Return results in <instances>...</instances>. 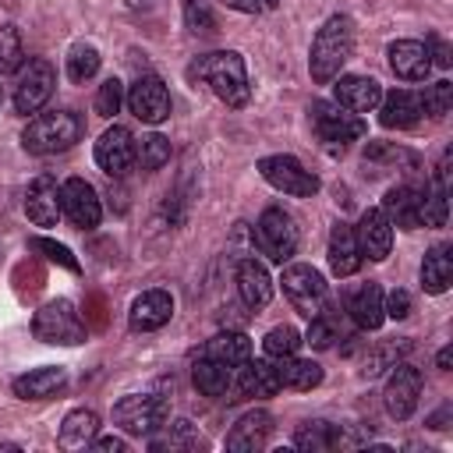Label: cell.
Returning a JSON list of instances; mask_svg holds the SVG:
<instances>
[{"mask_svg": "<svg viewBox=\"0 0 453 453\" xmlns=\"http://www.w3.org/2000/svg\"><path fill=\"white\" fill-rule=\"evenodd\" d=\"M188 78H191V81H205V85L212 88V96L223 99L226 106H234V110L248 106V99H251V85H248L244 60H241V53H234V50H216V53L195 57L191 67H188Z\"/></svg>", "mask_w": 453, "mask_h": 453, "instance_id": "cell-1", "label": "cell"}, {"mask_svg": "<svg viewBox=\"0 0 453 453\" xmlns=\"http://www.w3.org/2000/svg\"><path fill=\"white\" fill-rule=\"evenodd\" d=\"M350 53H354V21L347 14L326 18L322 28L311 39V50H308L311 81L315 85H329L340 74V67L350 60Z\"/></svg>", "mask_w": 453, "mask_h": 453, "instance_id": "cell-2", "label": "cell"}, {"mask_svg": "<svg viewBox=\"0 0 453 453\" xmlns=\"http://www.w3.org/2000/svg\"><path fill=\"white\" fill-rule=\"evenodd\" d=\"M78 138H81V117L71 110L35 113L21 131V145L32 156H57V152L71 149Z\"/></svg>", "mask_w": 453, "mask_h": 453, "instance_id": "cell-3", "label": "cell"}, {"mask_svg": "<svg viewBox=\"0 0 453 453\" xmlns=\"http://www.w3.org/2000/svg\"><path fill=\"white\" fill-rule=\"evenodd\" d=\"M32 333L35 340L42 343H60V347H74V343H85V322L78 315V308L67 301V297H57V301H46L35 315H32Z\"/></svg>", "mask_w": 453, "mask_h": 453, "instance_id": "cell-4", "label": "cell"}, {"mask_svg": "<svg viewBox=\"0 0 453 453\" xmlns=\"http://www.w3.org/2000/svg\"><path fill=\"white\" fill-rule=\"evenodd\" d=\"M166 414H170L166 400L152 396V393H131L113 403V425L124 428L127 435H156V428H163Z\"/></svg>", "mask_w": 453, "mask_h": 453, "instance_id": "cell-5", "label": "cell"}, {"mask_svg": "<svg viewBox=\"0 0 453 453\" xmlns=\"http://www.w3.org/2000/svg\"><path fill=\"white\" fill-rule=\"evenodd\" d=\"M258 173H262L265 184H273L283 195H294V198L319 195V177L311 170H304V163L294 159V156H283V152L280 156H262L258 159Z\"/></svg>", "mask_w": 453, "mask_h": 453, "instance_id": "cell-6", "label": "cell"}, {"mask_svg": "<svg viewBox=\"0 0 453 453\" xmlns=\"http://www.w3.org/2000/svg\"><path fill=\"white\" fill-rule=\"evenodd\" d=\"M311 127L329 149H347L350 142L365 138V120L340 103H311Z\"/></svg>", "mask_w": 453, "mask_h": 453, "instance_id": "cell-7", "label": "cell"}, {"mask_svg": "<svg viewBox=\"0 0 453 453\" xmlns=\"http://www.w3.org/2000/svg\"><path fill=\"white\" fill-rule=\"evenodd\" d=\"M280 283H283V294H287V301H290V308H294L297 315L311 319V315L322 311L326 280H322L319 269H311V265H304V262H294V265L283 269Z\"/></svg>", "mask_w": 453, "mask_h": 453, "instance_id": "cell-8", "label": "cell"}, {"mask_svg": "<svg viewBox=\"0 0 453 453\" xmlns=\"http://www.w3.org/2000/svg\"><path fill=\"white\" fill-rule=\"evenodd\" d=\"M53 85H57V71L46 57H32L28 64H21V74H18V85H14V110L18 113H39L42 103L53 96Z\"/></svg>", "mask_w": 453, "mask_h": 453, "instance_id": "cell-9", "label": "cell"}, {"mask_svg": "<svg viewBox=\"0 0 453 453\" xmlns=\"http://www.w3.org/2000/svg\"><path fill=\"white\" fill-rule=\"evenodd\" d=\"M255 241H258V251L269 258V262H287L294 251H297V226L294 219L283 212V209H265L255 223Z\"/></svg>", "mask_w": 453, "mask_h": 453, "instance_id": "cell-10", "label": "cell"}, {"mask_svg": "<svg viewBox=\"0 0 453 453\" xmlns=\"http://www.w3.org/2000/svg\"><path fill=\"white\" fill-rule=\"evenodd\" d=\"M60 209H64V216H67L78 230H96L99 219H103L99 195H96V188H92L85 177H67V180L60 184Z\"/></svg>", "mask_w": 453, "mask_h": 453, "instance_id": "cell-11", "label": "cell"}, {"mask_svg": "<svg viewBox=\"0 0 453 453\" xmlns=\"http://www.w3.org/2000/svg\"><path fill=\"white\" fill-rule=\"evenodd\" d=\"M418 396H421V372L414 365H407V361H396L389 379H386V389H382L389 418L407 421L414 414V407H418Z\"/></svg>", "mask_w": 453, "mask_h": 453, "instance_id": "cell-12", "label": "cell"}, {"mask_svg": "<svg viewBox=\"0 0 453 453\" xmlns=\"http://www.w3.org/2000/svg\"><path fill=\"white\" fill-rule=\"evenodd\" d=\"M124 99H127V110H131L142 124H163V120L170 117V88H166V81L156 78V74H142V78L131 85V92H127Z\"/></svg>", "mask_w": 453, "mask_h": 453, "instance_id": "cell-13", "label": "cell"}, {"mask_svg": "<svg viewBox=\"0 0 453 453\" xmlns=\"http://www.w3.org/2000/svg\"><path fill=\"white\" fill-rule=\"evenodd\" d=\"M96 163L106 177H124L134 163V134L124 124H113L96 142Z\"/></svg>", "mask_w": 453, "mask_h": 453, "instance_id": "cell-14", "label": "cell"}, {"mask_svg": "<svg viewBox=\"0 0 453 453\" xmlns=\"http://www.w3.org/2000/svg\"><path fill=\"white\" fill-rule=\"evenodd\" d=\"M354 237H357L361 258L382 262V258L393 251V223L386 219L382 209H365V212H361V223L354 226Z\"/></svg>", "mask_w": 453, "mask_h": 453, "instance_id": "cell-15", "label": "cell"}, {"mask_svg": "<svg viewBox=\"0 0 453 453\" xmlns=\"http://www.w3.org/2000/svg\"><path fill=\"white\" fill-rule=\"evenodd\" d=\"M333 81H336L333 85L336 103L343 110H350V113H372L379 106V99H382V85L375 78H368V74H336Z\"/></svg>", "mask_w": 453, "mask_h": 453, "instance_id": "cell-16", "label": "cell"}, {"mask_svg": "<svg viewBox=\"0 0 453 453\" xmlns=\"http://www.w3.org/2000/svg\"><path fill=\"white\" fill-rule=\"evenodd\" d=\"M60 212V184L50 173H39L25 191V216L35 226H57Z\"/></svg>", "mask_w": 453, "mask_h": 453, "instance_id": "cell-17", "label": "cell"}, {"mask_svg": "<svg viewBox=\"0 0 453 453\" xmlns=\"http://www.w3.org/2000/svg\"><path fill=\"white\" fill-rule=\"evenodd\" d=\"M173 315V297L166 290H145L131 301V311H127V326L134 333H152V329H163Z\"/></svg>", "mask_w": 453, "mask_h": 453, "instance_id": "cell-18", "label": "cell"}, {"mask_svg": "<svg viewBox=\"0 0 453 453\" xmlns=\"http://www.w3.org/2000/svg\"><path fill=\"white\" fill-rule=\"evenodd\" d=\"M283 386H280V379H276V368L269 365V361H244V365H237V372H234V389H230V396L226 400H241V396H276Z\"/></svg>", "mask_w": 453, "mask_h": 453, "instance_id": "cell-19", "label": "cell"}, {"mask_svg": "<svg viewBox=\"0 0 453 453\" xmlns=\"http://www.w3.org/2000/svg\"><path fill=\"white\" fill-rule=\"evenodd\" d=\"M386 57H389L393 74H396V78H403V81H425V78H428V71H432L428 46H425V42H418V39H396V42H389Z\"/></svg>", "mask_w": 453, "mask_h": 453, "instance_id": "cell-20", "label": "cell"}, {"mask_svg": "<svg viewBox=\"0 0 453 453\" xmlns=\"http://www.w3.org/2000/svg\"><path fill=\"white\" fill-rule=\"evenodd\" d=\"M379 209L386 212V219H389L393 226H400V230H418V226H421V188H414V184H396V188L386 191V198H382Z\"/></svg>", "mask_w": 453, "mask_h": 453, "instance_id": "cell-21", "label": "cell"}, {"mask_svg": "<svg viewBox=\"0 0 453 453\" xmlns=\"http://www.w3.org/2000/svg\"><path fill=\"white\" fill-rule=\"evenodd\" d=\"M269 432H273L269 411H248L226 432V449H234V453H258L269 442Z\"/></svg>", "mask_w": 453, "mask_h": 453, "instance_id": "cell-22", "label": "cell"}, {"mask_svg": "<svg viewBox=\"0 0 453 453\" xmlns=\"http://www.w3.org/2000/svg\"><path fill=\"white\" fill-rule=\"evenodd\" d=\"M237 294L251 311L265 308L273 301V276L258 258H241L237 262Z\"/></svg>", "mask_w": 453, "mask_h": 453, "instance_id": "cell-23", "label": "cell"}, {"mask_svg": "<svg viewBox=\"0 0 453 453\" xmlns=\"http://www.w3.org/2000/svg\"><path fill=\"white\" fill-rule=\"evenodd\" d=\"M234 372H237V368H230V365H223V361L202 354V357L191 365V382H195V389H198L202 396L226 400L230 389H234Z\"/></svg>", "mask_w": 453, "mask_h": 453, "instance_id": "cell-24", "label": "cell"}, {"mask_svg": "<svg viewBox=\"0 0 453 453\" xmlns=\"http://www.w3.org/2000/svg\"><path fill=\"white\" fill-rule=\"evenodd\" d=\"M421 96L411 92V88H393L389 96L379 99V124L382 127H414L418 117H421Z\"/></svg>", "mask_w": 453, "mask_h": 453, "instance_id": "cell-25", "label": "cell"}, {"mask_svg": "<svg viewBox=\"0 0 453 453\" xmlns=\"http://www.w3.org/2000/svg\"><path fill=\"white\" fill-rule=\"evenodd\" d=\"M64 382H67L64 368H57V365H42V368H32V372L18 375V379L11 382V389H14V396H21V400H46V396L60 393Z\"/></svg>", "mask_w": 453, "mask_h": 453, "instance_id": "cell-26", "label": "cell"}, {"mask_svg": "<svg viewBox=\"0 0 453 453\" xmlns=\"http://www.w3.org/2000/svg\"><path fill=\"white\" fill-rule=\"evenodd\" d=\"M329 269H333V276H354L361 269L357 237H354V226H347V223H336L329 234Z\"/></svg>", "mask_w": 453, "mask_h": 453, "instance_id": "cell-27", "label": "cell"}, {"mask_svg": "<svg viewBox=\"0 0 453 453\" xmlns=\"http://www.w3.org/2000/svg\"><path fill=\"white\" fill-rule=\"evenodd\" d=\"M99 432V414L88 411V407H78L71 411L64 421H60V432H57V446L60 449H85Z\"/></svg>", "mask_w": 453, "mask_h": 453, "instance_id": "cell-28", "label": "cell"}, {"mask_svg": "<svg viewBox=\"0 0 453 453\" xmlns=\"http://www.w3.org/2000/svg\"><path fill=\"white\" fill-rule=\"evenodd\" d=\"M347 311L361 329H379L386 311H382V287L379 283H361L350 297H347Z\"/></svg>", "mask_w": 453, "mask_h": 453, "instance_id": "cell-29", "label": "cell"}, {"mask_svg": "<svg viewBox=\"0 0 453 453\" xmlns=\"http://www.w3.org/2000/svg\"><path fill=\"white\" fill-rule=\"evenodd\" d=\"M276 379L280 386L287 389H315L322 382V365H315L311 357H297V354H287V357H276Z\"/></svg>", "mask_w": 453, "mask_h": 453, "instance_id": "cell-30", "label": "cell"}, {"mask_svg": "<svg viewBox=\"0 0 453 453\" xmlns=\"http://www.w3.org/2000/svg\"><path fill=\"white\" fill-rule=\"evenodd\" d=\"M453 283V258H449V244H435L425 251L421 262V287L428 294H446Z\"/></svg>", "mask_w": 453, "mask_h": 453, "instance_id": "cell-31", "label": "cell"}, {"mask_svg": "<svg viewBox=\"0 0 453 453\" xmlns=\"http://www.w3.org/2000/svg\"><path fill=\"white\" fill-rule=\"evenodd\" d=\"M202 354H209V357L230 365V368H237V365H244V361L251 357V340H248L241 329H226V333H216V336L205 343Z\"/></svg>", "mask_w": 453, "mask_h": 453, "instance_id": "cell-32", "label": "cell"}, {"mask_svg": "<svg viewBox=\"0 0 453 453\" xmlns=\"http://www.w3.org/2000/svg\"><path fill=\"white\" fill-rule=\"evenodd\" d=\"M149 446H152V449H170V453H191V449H202L205 439L198 435V428H195L188 418H180V421L170 425V432H166L163 439H152Z\"/></svg>", "mask_w": 453, "mask_h": 453, "instance_id": "cell-33", "label": "cell"}, {"mask_svg": "<svg viewBox=\"0 0 453 453\" xmlns=\"http://www.w3.org/2000/svg\"><path fill=\"white\" fill-rule=\"evenodd\" d=\"M99 64H103L99 50H96L92 42H78V46H71V53H67V78H71L74 85H85L88 78H96Z\"/></svg>", "mask_w": 453, "mask_h": 453, "instance_id": "cell-34", "label": "cell"}, {"mask_svg": "<svg viewBox=\"0 0 453 453\" xmlns=\"http://www.w3.org/2000/svg\"><path fill=\"white\" fill-rule=\"evenodd\" d=\"M134 159H138L142 170H159V166L170 163V142L163 134H156V131L152 134H142L134 142Z\"/></svg>", "mask_w": 453, "mask_h": 453, "instance_id": "cell-35", "label": "cell"}, {"mask_svg": "<svg viewBox=\"0 0 453 453\" xmlns=\"http://www.w3.org/2000/svg\"><path fill=\"white\" fill-rule=\"evenodd\" d=\"M294 446L304 449V453H322V449H333V425L315 418V421H304L297 432H294Z\"/></svg>", "mask_w": 453, "mask_h": 453, "instance_id": "cell-36", "label": "cell"}, {"mask_svg": "<svg viewBox=\"0 0 453 453\" xmlns=\"http://www.w3.org/2000/svg\"><path fill=\"white\" fill-rule=\"evenodd\" d=\"M365 163H389V166H407L414 170L418 166V156L411 149H400L393 142H368L365 145Z\"/></svg>", "mask_w": 453, "mask_h": 453, "instance_id": "cell-37", "label": "cell"}, {"mask_svg": "<svg viewBox=\"0 0 453 453\" xmlns=\"http://www.w3.org/2000/svg\"><path fill=\"white\" fill-rule=\"evenodd\" d=\"M25 64V46H21V32L14 25H0V74L7 71H21Z\"/></svg>", "mask_w": 453, "mask_h": 453, "instance_id": "cell-38", "label": "cell"}, {"mask_svg": "<svg viewBox=\"0 0 453 453\" xmlns=\"http://www.w3.org/2000/svg\"><path fill=\"white\" fill-rule=\"evenodd\" d=\"M333 340H340V326H336V319L333 315H311L308 319V333L301 336V343H308V347H315V350H326V347H333Z\"/></svg>", "mask_w": 453, "mask_h": 453, "instance_id": "cell-39", "label": "cell"}, {"mask_svg": "<svg viewBox=\"0 0 453 453\" xmlns=\"http://www.w3.org/2000/svg\"><path fill=\"white\" fill-rule=\"evenodd\" d=\"M297 347H301V333L294 326H273L262 340L265 357H287V354H297Z\"/></svg>", "mask_w": 453, "mask_h": 453, "instance_id": "cell-40", "label": "cell"}, {"mask_svg": "<svg viewBox=\"0 0 453 453\" xmlns=\"http://www.w3.org/2000/svg\"><path fill=\"white\" fill-rule=\"evenodd\" d=\"M407 350H411V343H407V340H400V343H396V340H389V343H382L375 354H368V357H365V368H361V372L372 379V375H379L382 368H393Z\"/></svg>", "mask_w": 453, "mask_h": 453, "instance_id": "cell-41", "label": "cell"}, {"mask_svg": "<svg viewBox=\"0 0 453 453\" xmlns=\"http://www.w3.org/2000/svg\"><path fill=\"white\" fill-rule=\"evenodd\" d=\"M184 25L191 35H212L216 32V14L209 7V0H188L184 4Z\"/></svg>", "mask_w": 453, "mask_h": 453, "instance_id": "cell-42", "label": "cell"}, {"mask_svg": "<svg viewBox=\"0 0 453 453\" xmlns=\"http://www.w3.org/2000/svg\"><path fill=\"white\" fill-rule=\"evenodd\" d=\"M421 226H446V188L421 191Z\"/></svg>", "mask_w": 453, "mask_h": 453, "instance_id": "cell-43", "label": "cell"}, {"mask_svg": "<svg viewBox=\"0 0 453 453\" xmlns=\"http://www.w3.org/2000/svg\"><path fill=\"white\" fill-rule=\"evenodd\" d=\"M449 106H453V85H449L446 78L425 88V96H421V110H428L432 117H446Z\"/></svg>", "mask_w": 453, "mask_h": 453, "instance_id": "cell-44", "label": "cell"}, {"mask_svg": "<svg viewBox=\"0 0 453 453\" xmlns=\"http://www.w3.org/2000/svg\"><path fill=\"white\" fill-rule=\"evenodd\" d=\"M124 103V85L117 78H106L99 88H96V113L99 117H113Z\"/></svg>", "mask_w": 453, "mask_h": 453, "instance_id": "cell-45", "label": "cell"}, {"mask_svg": "<svg viewBox=\"0 0 453 453\" xmlns=\"http://www.w3.org/2000/svg\"><path fill=\"white\" fill-rule=\"evenodd\" d=\"M28 248H32V251H42L50 262H57V265H64V269L78 273V258L71 255V248H67V244H57V241H50V237H32V241H28Z\"/></svg>", "mask_w": 453, "mask_h": 453, "instance_id": "cell-46", "label": "cell"}, {"mask_svg": "<svg viewBox=\"0 0 453 453\" xmlns=\"http://www.w3.org/2000/svg\"><path fill=\"white\" fill-rule=\"evenodd\" d=\"M368 446V432L357 425H333V449H357Z\"/></svg>", "mask_w": 453, "mask_h": 453, "instance_id": "cell-47", "label": "cell"}, {"mask_svg": "<svg viewBox=\"0 0 453 453\" xmlns=\"http://www.w3.org/2000/svg\"><path fill=\"white\" fill-rule=\"evenodd\" d=\"M382 311L389 315V319H407L411 315V294L407 290H389V297H382Z\"/></svg>", "mask_w": 453, "mask_h": 453, "instance_id": "cell-48", "label": "cell"}, {"mask_svg": "<svg viewBox=\"0 0 453 453\" xmlns=\"http://www.w3.org/2000/svg\"><path fill=\"white\" fill-rule=\"evenodd\" d=\"M226 4L230 11H241V14H265V11H276L280 0H219Z\"/></svg>", "mask_w": 453, "mask_h": 453, "instance_id": "cell-49", "label": "cell"}, {"mask_svg": "<svg viewBox=\"0 0 453 453\" xmlns=\"http://www.w3.org/2000/svg\"><path fill=\"white\" fill-rule=\"evenodd\" d=\"M428 60H432L435 67H449V64H453V57H449V42H446L442 35H428Z\"/></svg>", "mask_w": 453, "mask_h": 453, "instance_id": "cell-50", "label": "cell"}, {"mask_svg": "<svg viewBox=\"0 0 453 453\" xmlns=\"http://www.w3.org/2000/svg\"><path fill=\"white\" fill-rule=\"evenodd\" d=\"M96 453H124L127 449V442L124 439H117V435H103V439H92L88 442Z\"/></svg>", "mask_w": 453, "mask_h": 453, "instance_id": "cell-51", "label": "cell"}, {"mask_svg": "<svg viewBox=\"0 0 453 453\" xmlns=\"http://www.w3.org/2000/svg\"><path fill=\"white\" fill-rule=\"evenodd\" d=\"M435 365H439L442 372H449V365H453V347H449V343H446V347L435 354Z\"/></svg>", "mask_w": 453, "mask_h": 453, "instance_id": "cell-52", "label": "cell"}, {"mask_svg": "<svg viewBox=\"0 0 453 453\" xmlns=\"http://www.w3.org/2000/svg\"><path fill=\"white\" fill-rule=\"evenodd\" d=\"M449 411H453V407H449V403H446V407H442V411H435V414H432V418H428V425H432V428H446V418H449Z\"/></svg>", "mask_w": 453, "mask_h": 453, "instance_id": "cell-53", "label": "cell"}, {"mask_svg": "<svg viewBox=\"0 0 453 453\" xmlns=\"http://www.w3.org/2000/svg\"><path fill=\"white\" fill-rule=\"evenodd\" d=\"M127 7L131 11H145V7H152V0H127Z\"/></svg>", "mask_w": 453, "mask_h": 453, "instance_id": "cell-54", "label": "cell"}, {"mask_svg": "<svg viewBox=\"0 0 453 453\" xmlns=\"http://www.w3.org/2000/svg\"><path fill=\"white\" fill-rule=\"evenodd\" d=\"M0 103H4V96H0Z\"/></svg>", "mask_w": 453, "mask_h": 453, "instance_id": "cell-55", "label": "cell"}]
</instances>
